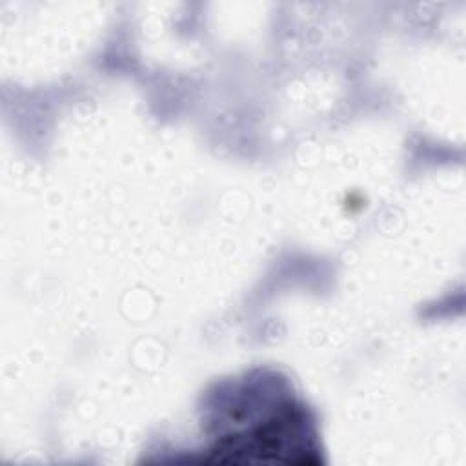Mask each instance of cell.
I'll use <instances>...</instances> for the list:
<instances>
[{
	"instance_id": "obj_1",
	"label": "cell",
	"mask_w": 466,
	"mask_h": 466,
	"mask_svg": "<svg viewBox=\"0 0 466 466\" xmlns=\"http://www.w3.org/2000/svg\"><path fill=\"white\" fill-rule=\"evenodd\" d=\"M319 444L308 410L293 400L269 402L262 411L248 410V420L220 433L208 453L224 462H319Z\"/></svg>"
}]
</instances>
